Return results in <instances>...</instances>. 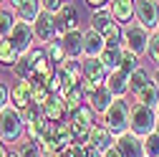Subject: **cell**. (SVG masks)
<instances>
[{
  "label": "cell",
  "mask_w": 159,
  "mask_h": 157,
  "mask_svg": "<svg viewBox=\"0 0 159 157\" xmlns=\"http://www.w3.org/2000/svg\"><path fill=\"white\" fill-rule=\"evenodd\" d=\"M10 104V86L0 81V109H5Z\"/></svg>",
  "instance_id": "cell-37"
},
{
  "label": "cell",
  "mask_w": 159,
  "mask_h": 157,
  "mask_svg": "<svg viewBox=\"0 0 159 157\" xmlns=\"http://www.w3.org/2000/svg\"><path fill=\"white\" fill-rule=\"evenodd\" d=\"M116 147L124 157H144V140L134 132H124L116 137Z\"/></svg>",
  "instance_id": "cell-12"
},
{
  "label": "cell",
  "mask_w": 159,
  "mask_h": 157,
  "mask_svg": "<svg viewBox=\"0 0 159 157\" xmlns=\"http://www.w3.org/2000/svg\"><path fill=\"white\" fill-rule=\"evenodd\" d=\"M56 157H84V145H68L66 150H61V152H58Z\"/></svg>",
  "instance_id": "cell-36"
},
{
  "label": "cell",
  "mask_w": 159,
  "mask_h": 157,
  "mask_svg": "<svg viewBox=\"0 0 159 157\" xmlns=\"http://www.w3.org/2000/svg\"><path fill=\"white\" fill-rule=\"evenodd\" d=\"M106 48V41H104V36L98 33L96 28H86L84 31V56L86 58H93V56H101V51Z\"/></svg>",
  "instance_id": "cell-17"
},
{
  "label": "cell",
  "mask_w": 159,
  "mask_h": 157,
  "mask_svg": "<svg viewBox=\"0 0 159 157\" xmlns=\"http://www.w3.org/2000/svg\"><path fill=\"white\" fill-rule=\"evenodd\" d=\"M152 84L159 89V66H157V71H154V76H152Z\"/></svg>",
  "instance_id": "cell-43"
},
{
  "label": "cell",
  "mask_w": 159,
  "mask_h": 157,
  "mask_svg": "<svg viewBox=\"0 0 159 157\" xmlns=\"http://www.w3.org/2000/svg\"><path fill=\"white\" fill-rule=\"evenodd\" d=\"M157 31H159V26H157Z\"/></svg>",
  "instance_id": "cell-48"
},
{
  "label": "cell",
  "mask_w": 159,
  "mask_h": 157,
  "mask_svg": "<svg viewBox=\"0 0 159 157\" xmlns=\"http://www.w3.org/2000/svg\"><path fill=\"white\" fill-rule=\"evenodd\" d=\"M81 69H84V78H89V81L93 84H106V78H109V69L104 66V61L98 56L93 58H81Z\"/></svg>",
  "instance_id": "cell-11"
},
{
  "label": "cell",
  "mask_w": 159,
  "mask_h": 157,
  "mask_svg": "<svg viewBox=\"0 0 159 157\" xmlns=\"http://www.w3.org/2000/svg\"><path fill=\"white\" fill-rule=\"evenodd\" d=\"M136 21L147 31H157V26H159V3L157 0H136Z\"/></svg>",
  "instance_id": "cell-8"
},
{
  "label": "cell",
  "mask_w": 159,
  "mask_h": 157,
  "mask_svg": "<svg viewBox=\"0 0 159 157\" xmlns=\"http://www.w3.org/2000/svg\"><path fill=\"white\" fill-rule=\"evenodd\" d=\"M66 5V0H41V8H43V13H51V15H56L58 10H61Z\"/></svg>",
  "instance_id": "cell-35"
},
{
  "label": "cell",
  "mask_w": 159,
  "mask_h": 157,
  "mask_svg": "<svg viewBox=\"0 0 159 157\" xmlns=\"http://www.w3.org/2000/svg\"><path fill=\"white\" fill-rule=\"evenodd\" d=\"M20 58V53L15 51V46L10 43V38H0V66H15V61Z\"/></svg>",
  "instance_id": "cell-27"
},
{
  "label": "cell",
  "mask_w": 159,
  "mask_h": 157,
  "mask_svg": "<svg viewBox=\"0 0 159 157\" xmlns=\"http://www.w3.org/2000/svg\"><path fill=\"white\" fill-rule=\"evenodd\" d=\"M43 114H46V119H51V122H66L68 119V107L63 102V96L53 94L48 99V104L43 107Z\"/></svg>",
  "instance_id": "cell-19"
},
{
  "label": "cell",
  "mask_w": 159,
  "mask_h": 157,
  "mask_svg": "<svg viewBox=\"0 0 159 157\" xmlns=\"http://www.w3.org/2000/svg\"><path fill=\"white\" fill-rule=\"evenodd\" d=\"M157 109L152 107H144V104H131V112H129V132H134L136 137H147L154 132L157 127Z\"/></svg>",
  "instance_id": "cell-3"
},
{
  "label": "cell",
  "mask_w": 159,
  "mask_h": 157,
  "mask_svg": "<svg viewBox=\"0 0 159 157\" xmlns=\"http://www.w3.org/2000/svg\"><path fill=\"white\" fill-rule=\"evenodd\" d=\"M91 28H96L98 33L104 36L106 46H121V33H124V26H119L114 21V15L109 8H101V10H93L91 15Z\"/></svg>",
  "instance_id": "cell-2"
},
{
  "label": "cell",
  "mask_w": 159,
  "mask_h": 157,
  "mask_svg": "<svg viewBox=\"0 0 159 157\" xmlns=\"http://www.w3.org/2000/svg\"><path fill=\"white\" fill-rule=\"evenodd\" d=\"M56 28H58V36H63V33L78 28V8L73 3L66 0V5L56 13Z\"/></svg>",
  "instance_id": "cell-13"
},
{
  "label": "cell",
  "mask_w": 159,
  "mask_h": 157,
  "mask_svg": "<svg viewBox=\"0 0 159 157\" xmlns=\"http://www.w3.org/2000/svg\"><path fill=\"white\" fill-rule=\"evenodd\" d=\"M41 0H25V3H20L15 8V15H18V21H25V23H33L38 15H41Z\"/></svg>",
  "instance_id": "cell-20"
},
{
  "label": "cell",
  "mask_w": 159,
  "mask_h": 157,
  "mask_svg": "<svg viewBox=\"0 0 159 157\" xmlns=\"http://www.w3.org/2000/svg\"><path fill=\"white\" fill-rule=\"evenodd\" d=\"M18 23V15L10 5H0V38H8L13 26Z\"/></svg>",
  "instance_id": "cell-25"
},
{
  "label": "cell",
  "mask_w": 159,
  "mask_h": 157,
  "mask_svg": "<svg viewBox=\"0 0 159 157\" xmlns=\"http://www.w3.org/2000/svg\"><path fill=\"white\" fill-rule=\"evenodd\" d=\"M154 132H157V134H159V119H157V127H154Z\"/></svg>",
  "instance_id": "cell-45"
},
{
  "label": "cell",
  "mask_w": 159,
  "mask_h": 157,
  "mask_svg": "<svg viewBox=\"0 0 159 157\" xmlns=\"http://www.w3.org/2000/svg\"><path fill=\"white\" fill-rule=\"evenodd\" d=\"M157 117H159V104H157Z\"/></svg>",
  "instance_id": "cell-46"
},
{
  "label": "cell",
  "mask_w": 159,
  "mask_h": 157,
  "mask_svg": "<svg viewBox=\"0 0 159 157\" xmlns=\"http://www.w3.org/2000/svg\"><path fill=\"white\" fill-rule=\"evenodd\" d=\"M10 104L20 112L25 107L33 104V84L25 81V78H18V81L10 86Z\"/></svg>",
  "instance_id": "cell-9"
},
{
  "label": "cell",
  "mask_w": 159,
  "mask_h": 157,
  "mask_svg": "<svg viewBox=\"0 0 159 157\" xmlns=\"http://www.w3.org/2000/svg\"><path fill=\"white\" fill-rule=\"evenodd\" d=\"M136 66H139V56H136L134 51L124 48V53H121V66H119V69H121L124 74H131Z\"/></svg>",
  "instance_id": "cell-33"
},
{
  "label": "cell",
  "mask_w": 159,
  "mask_h": 157,
  "mask_svg": "<svg viewBox=\"0 0 159 157\" xmlns=\"http://www.w3.org/2000/svg\"><path fill=\"white\" fill-rule=\"evenodd\" d=\"M58 38H61V43H63L68 58H81V56H84V31L73 28V31L58 36Z\"/></svg>",
  "instance_id": "cell-18"
},
{
  "label": "cell",
  "mask_w": 159,
  "mask_h": 157,
  "mask_svg": "<svg viewBox=\"0 0 159 157\" xmlns=\"http://www.w3.org/2000/svg\"><path fill=\"white\" fill-rule=\"evenodd\" d=\"M8 157H20V155H18V152H15L13 147H10V152H8Z\"/></svg>",
  "instance_id": "cell-44"
},
{
  "label": "cell",
  "mask_w": 159,
  "mask_h": 157,
  "mask_svg": "<svg viewBox=\"0 0 159 157\" xmlns=\"http://www.w3.org/2000/svg\"><path fill=\"white\" fill-rule=\"evenodd\" d=\"M121 53H124V46H106L98 58L104 61V66L109 71H116L119 66H121Z\"/></svg>",
  "instance_id": "cell-22"
},
{
  "label": "cell",
  "mask_w": 159,
  "mask_h": 157,
  "mask_svg": "<svg viewBox=\"0 0 159 157\" xmlns=\"http://www.w3.org/2000/svg\"><path fill=\"white\" fill-rule=\"evenodd\" d=\"M149 84H152V74H149V69L136 66V69L129 74V89H131V94L142 91V89H144V86H149Z\"/></svg>",
  "instance_id": "cell-21"
},
{
  "label": "cell",
  "mask_w": 159,
  "mask_h": 157,
  "mask_svg": "<svg viewBox=\"0 0 159 157\" xmlns=\"http://www.w3.org/2000/svg\"><path fill=\"white\" fill-rule=\"evenodd\" d=\"M129 112H131V104L126 99H114L111 107L104 112V124L116 137L124 134V132H129Z\"/></svg>",
  "instance_id": "cell-4"
},
{
  "label": "cell",
  "mask_w": 159,
  "mask_h": 157,
  "mask_svg": "<svg viewBox=\"0 0 159 157\" xmlns=\"http://www.w3.org/2000/svg\"><path fill=\"white\" fill-rule=\"evenodd\" d=\"M84 157H104V152L89 142V145H84Z\"/></svg>",
  "instance_id": "cell-38"
},
{
  "label": "cell",
  "mask_w": 159,
  "mask_h": 157,
  "mask_svg": "<svg viewBox=\"0 0 159 157\" xmlns=\"http://www.w3.org/2000/svg\"><path fill=\"white\" fill-rule=\"evenodd\" d=\"M0 5H5V0H0Z\"/></svg>",
  "instance_id": "cell-47"
},
{
  "label": "cell",
  "mask_w": 159,
  "mask_h": 157,
  "mask_svg": "<svg viewBox=\"0 0 159 157\" xmlns=\"http://www.w3.org/2000/svg\"><path fill=\"white\" fill-rule=\"evenodd\" d=\"M51 96H53V94H51V89H48L46 84H33V104L46 107Z\"/></svg>",
  "instance_id": "cell-31"
},
{
  "label": "cell",
  "mask_w": 159,
  "mask_h": 157,
  "mask_svg": "<svg viewBox=\"0 0 159 157\" xmlns=\"http://www.w3.org/2000/svg\"><path fill=\"white\" fill-rule=\"evenodd\" d=\"M13 71H15V76H18V78H25V81H30L33 74H35V61L30 58V53H20V58L15 61Z\"/></svg>",
  "instance_id": "cell-23"
},
{
  "label": "cell",
  "mask_w": 159,
  "mask_h": 157,
  "mask_svg": "<svg viewBox=\"0 0 159 157\" xmlns=\"http://www.w3.org/2000/svg\"><path fill=\"white\" fill-rule=\"evenodd\" d=\"M109 10L119 26H129L136 18V0H111Z\"/></svg>",
  "instance_id": "cell-10"
},
{
  "label": "cell",
  "mask_w": 159,
  "mask_h": 157,
  "mask_svg": "<svg viewBox=\"0 0 159 157\" xmlns=\"http://www.w3.org/2000/svg\"><path fill=\"white\" fill-rule=\"evenodd\" d=\"M63 102H66V107H68V114L73 112V109H78V107H81L84 102H86V94L81 91V86H73V89H68V94L63 96Z\"/></svg>",
  "instance_id": "cell-30"
},
{
  "label": "cell",
  "mask_w": 159,
  "mask_h": 157,
  "mask_svg": "<svg viewBox=\"0 0 159 157\" xmlns=\"http://www.w3.org/2000/svg\"><path fill=\"white\" fill-rule=\"evenodd\" d=\"M104 157H124V155L119 152V147L114 145V147H109V150H104Z\"/></svg>",
  "instance_id": "cell-40"
},
{
  "label": "cell",
  "mask_w": 159,
  "mask_h": 157,
  "mask_svg": "<svg viewBox=\"0 0 159 157\" xmlns=\"http://www.w3.org/2000/svg\"><path fill=\"white\" fill-rule=\"evenodd\" d=\"M20 157H43V152H41V145H38L35 140H28V137H23L20 142H18L15 147H13Z\"/></svg>",
  "instance_id": "cell-29"
},
{
  "label": "cell",
  "mask_w": 159,
  "mask_h": 157,
  "mask_svg": "<svg viewBox=\"0 0 159 157\" xmlns=\"http://www.w3.org/2000/svg\"><path fill=\"white\" fill-rule=\"evenodd\" d=\"M8 152H10V147H8L3 140H0V157H8Z\"/></svg>",
  "instance_id": "cell-41"
},
{
  "label": "cell",
  "mask_w": 159,
  "mask_h": 157,
  "mask_svg": "<svg viewBox=\"0 0 159 157\" xmlns=\"http://www.w3.org/2000/svg\"><path fill=\"white\" fill-rule=\"evenodd\" d=\"M84 3H86L89 8H93V10H101V8H109L111 0H84Z\"/></svg>",
  "instance_id": "cell-39"
},
{
  "label": "cell",
  "mask_w": 159,
  "mask_h": 157,
  "mask_svg": "<svg viewBox=\"0 0 159 157\" xmlns=\"http://www.w3.org/2000/svg\"><path fill=\"white\" fill-rule=\"evenodd\" d=\"M134 102H136V104H144V107L157 109V104H159V89H157L154 84L144 86L142 91H136V94H134Z\"/></svg>",
  "instance_id": "cell-28"
},
{
  "label": "cell",
  "mask_w": 159,
  "mask_h": 157,
  "mask_svg": "<svg viewBox=\"0 0 159 157\" xmlns=\"http://www.w3.org/2000/svg\"><path fill=\"white\" fill-rule=\"evenodd\" d=\"M147 56L159 66V31H152L149 36V43H147Z\"/></svg>",
  "instance_id": "cell-34"
},
{
  "label": "cell",
  "mask_w": 159,
  "mask_h": 157,
  "mask_svg": "<svg viewBox=\"0 0 159 157\" xmlns=\"http://www.w3.org/2000/svg\"><path fill=\"white\" fill-rule=\"evenodd\" d=\"M142 140H144V157H159V134L152 132Z\"/></svg>",
  "instance_id": "cell-32"
},
{
  "label": "cell",
  "mask_w": 159,
  "mask_h": 157,
  "mask_svg": "<svg viewBox=\"0 0 159 157\" xmlns=\"http://www.w3.org/2000/svg\"><path fill=\"white\" fill-rule=\"evenodd\" d=\"M20 3H25V0H5V5H10V8H13V10H15V8H18V5H20Z\"/></svg>",
  "instance_id": "cell-42"
},
{
  "label": "cell",
  "mask_w": 159,
  "mask_h": 157,
  "mask_svg": "<svg viewBox=\"0 0 159 157\" xmlns=\"http://www.w3.org/2000/svg\"><path fill=\"white\" fill-rule=\"evenodd\" d=\"M23 137H25V122H23L20 112L13 104H8L5 109H0V140L8 147H15Z\"/></svg>",
  "instance_id": "cell-1"
},
{
  "label": "cell",
  "mask_w": 159,
  "mask_h": 157,
  "mask_svg": "<svg viewBox=\"0 0 159 157\" xmlns=\"http://www.w3.org/2000/svg\"><path fill=\"white\" fill-rule=\"evenodd\" d=\"M43 48H46V56H48V61H51L53 66H61L66 58H68V53H66V48H63V43H61V38H56V41L46 43Z\"/></svg>",
  "instance_id": "cell-24"
},
{
  "label": "cell",
  "mask_w": 159,
  "mask_h": 157,
  "mask_svg": "<svg viewBox=\"0 0 159 157\" xmlns=\"http://www.w3.org/2000/svg\"><path fill=\"white\" fill-rule=\"evenodd\" d=\"M149 36H152V31H147L139 21L129 23V26H124V33H121V46L129 48V51H134L136 56H144L147 53V43H149Z\"/></svg>",
  "instance_id": "cell-5"
},
{
  "label": "cell",
  "mask_w": 159,
  "mask_h": 157,
  "mask_svg": "<svg viewBox=\"0 0 159 157\" xmlns=\"http://www.w3.org/2000/svg\"><path fill=\"white\" fill-rule=\"evenodd\" d=\"M106 86H109V91L116 96V99H126V94H131V89H129V74H124L121 69L109 71Z\"/></svg>",
  "instance_id": "cell-16"
},
{
  "label": "cell",
  "mask_w": 159,
  "mask_h": 157,
  "mask_svg": "<svg viewBox=\"0 0 159 157\" xmlns=\"http://www.w3.org/2000/svg\"><path fill=\"white\" fill-rule=\"evenodd\" d=\"M10 43L15 46L18 53H28L33 48V41H35V31H33V23H25V21H18L10 31Z\"/></svg>",
  "instance_id": "cell-6"
},
{
  "label": "cell",
  "mask_w": 159,
  "mask_h": 157,
  "mask_svg": "<svg viewBox=\"0 0 159 157\" xmlns=\"http://www.w3.org/2000/svg\"><path fill=\"white\" fill-rule=\"evenodd\" d=\"M33 31H35V41L41 43V46H46V43L56 41V38H58L56 15H51V13H43V10H41V15H38L35 21H33Z\"/></svg>",
  "instance_id": "cell-7"
},
{
  "label": "cell",
  "mask_w": 159,
  "mask_h": 157,
  "mask_svg": "<svg viewBox=\"0 0 159 157\" xmlns=\"http://www.w3.org/2000/svg\"><path fill=\"white\" fill-rule=\"evenodd\" d=\"M68 119H71V122H81V124H86V127H93V124H96V112L89 107V102H84L78 109H73V112L68 114Z\"/></svg>",
  "instance_id": "cell-26"
},
{
  "label": "cell",
  "mask_w": 159,
  "mask_h": 157,
  "mask_svg": "<svg viewBox=\"0 0 159 157\" xmlns=\"http://www.w3.org/2000/svg\"><path fill=\"white\" fill-rule=\"evenodd\" d=\"M89 142H91L93 147H98V150L104 152V150H109V147H114V145H116V134H114V132H111V129H109L104 122H101V124L96 122V124L91 127ZM89 142H86V145H89Z\"/></svg>",
  "instance_id": "cell-14"
},
{
  "label": "cell",
  "mask_w": 159,
  "mask_h": 157,
  "mask_svg": "<svg viewBox=\"0 0 159 157\" xmlns=\"http://www.w3.org/2000/svg\"><path fill=\"white\" fill-rule=\"evenodd\" d=\"M114 99H116V96L109 91V86H106V84L96 86V89H93V94H89V96H86L89 107H91L96 114H101V117H104V112L111 107V102H114Z\"/></svg>",
  "instance_id": "cell-15"
}]
</instances>
